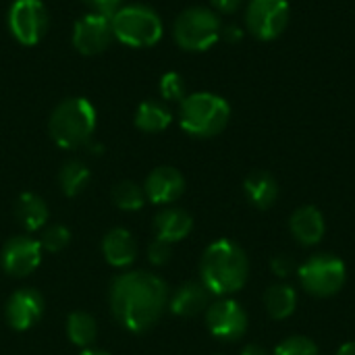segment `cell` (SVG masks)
<instances>
[{
    "label": "cell",
    "mask_w": 355,
    "mask_h": 355,
    "mask_svg": "<svg viewBox=\"0 0 355 355\" xmlns=\"http://www.w3.org/2000/svg\"><path fill=\"white\" fill-rule=\"evenodd\" d=\"M166 283L146 270H129L112 279L108 302L116 322L135 335L148 333L168 306Z\"/></svg>",
    "instance_id": "cell-1"
},
{
    "label": "cell",
    "mask_w": 355,
    "mask_h": 355,
    "mask_svg": "<svg viewBox=\"0 0 355 355\" xmlns=\"http://www.w3.org/2000/svg\"><path fill=\"white\" fill-rule=\"evenodd\" d=\"M250 277V260L241 245L231 239L212 241L200 260V281L216 297L241 291Z\"/></svg>",
    "instance_id": "cell-2"
},
{
    "label": "cell",
    "mask_w": 355,
    "mask_h": 355,
    "mask_svg": "<svg viewBox=\"0 0 355 355\" xmlns=\"http://www.w3.org/2000/svg\"><path fill=\"white\" fill-rule=\"evenodd\" d=\"M96 108L85 98H67L50 114L48 131L58 148L77 150L87 146L96 131Z\"/></svg>",
    "instance_id": "cell-3"
},
{
    "label": "cell",
    "mask_w": 355,
    "mask_h": 355,
    "mask_svg": "<svg viewBox=\"0 0 355 355\" xmlns=\"http://www.w3.org/2000/svg\"><path fill=\"white\" fill-rule=\"evenodd\" d=\"M229 119H231L229 102L212 92L189 94L179 106V125L191 137H200V139L214 137L225 131Z\"/></svg>",
    "instance_id": "cell-4"
},
{
    "label": "cell",
    "mask_w": 355,
    "mask_h": 355,
    "mask_svg": "<svg viewBox=\"0 0 355 355\" xmlns=\"http://www.w3.org/2000/svg\"><path fill=\"white\" fill-rule=\"evenodd\" d=\"M114 37L131 48H150L162 37V21L158 12L146 4H127L112 12Z\"/></svg>",
    "instance_id": "cell-5"
},
{
    "label": "cell",
    "mask_w": 355,
    "mask_h": 355,
    "mask_svg": "<svg viewBox=\"0 0 355 355\" xmlns=\"http://www.w3.org/2000/svg\"><path fill=\"white\" fill-rule=\"evenodd\" d=\"M223 33V23L216 10L206 6L185 8L173 25V37L179 48L187 52H206L210 50Z\"/></svg>",
    "instance_id": "cell-6"
},
{
    "label": "cell",
    "mask_w": 355,
    "mask_h": 355,
    "mask_svg": "<svg viewBox=\"0 0 355 355\" xmlns=\"http://www.w3.org/2000/svg\"><path fill=\"white\" fill-rule=\"evenodd\" d=\"M297 277L306 293L314 297H333L343 289L347 268L345 262L333 254H316L297 268Z\"/></svg>",
    "instance_id": "cell-7"
},
{
    "label": "cell",
    "mask_w": 355,
    "mask_h": 355,
    "mask_svg": "<svg viewBox=\"0 0 355 355\" xmlns=\"http://www.w3.org/2000/svg\"><path fill=\"white\" fill-rule=\"evenodd\" d=\"M287 0H250L245 8V29L260 42H272L289 25Z\"/></svg>",
    "instance_id": "cell-8"
},
{
    "label": "cell",
    "mask_w": 355,
    "mask_h": 355,
    "mask_svg": "<svg viewBox=\"0 0 355 355\" xmlns=\"http://www.w3.org/2000/svg\"><path fill=\"white\" fill-rule=\"evenodd\" d=\"M8 29L19 44H37L48 29L46 4L42 0H15L8 10Z\"/></svg>",
    "instance_id": "cell-9"
},
{
    "label": "cell",
    "mask_w": 355,
    "mask_h": 355,
    "mask_svg": "<svg viewBox=\"0 0 355 355\" xmlns=\"http://www.w3.org/2000/svg\"><path fill=\"white\" fill-rule=\"evenodd\" d=\"M248 312L231 297H220L206 308V327L220 341H237L248 333Z\"/></svg>",
    "instance_id": "cell-10"
},
{
    "label": "cell",
    "mask_w": 355,
    "mask_h": 355,
    "mask_svg": "<svg viewBox=\"0 0 355 355\" xmlns=\"http://www.w3.org/2000/svg\"><path fill=\"white\" fill-rule=\"evenodd\" d=\"M114 37L112 31V12H87L77 19L73 27V46L79 54L96 56L104 52Z\"/></svg>",
    "instance_id": "cell-11"
},
{
    "label": "cell",
    "mask_w": 355,
    "mask_h": 355,
    "mask_svg": "<svg viewBox=\"0 0 355 355\" xmlns=\"http://www.w3.org/2000/svg\"><path fill=\"white\" fill-rule=\"evenodd\" d=\"M42 245L40 239H33L29 235H17L10 237L0 252V266L8 277H29L42 262Z\"/></svg>",
    "instance_id": "cell-12"
},
{
    "label": "cell",
    "mask_w": 355,
    "mask_h": 355,
    "mask_svg": "<svg viewBox=\"0 0 355 355\" xmlns=\"http://www.w3.org/2000/svg\"><path fill=\"white\" fill-rule=\"evenodd\" d=\"M44 297L40 291L31 289V287H23L17 289L4 306V318L8 322V327L12 331H29L31 327H35L42 316H44Z\"/></svg>",
    "instance_id": "cell-13"
},
{
    "label": "cell",
    "mask_w": 355,
    "mask_h": 355,
    "mask_svg": "<svg viewBox=\"0 0 355 355\" xmlns=\"http://www.w3.org/2000/svg\"><path fill=\"white\" fill-rule=\"evenodd\" d=\"M146 198L156 206H168L177 202L185 191V177L175 166L154 168L144 183Z\"/></svg>",
    "instance_id": "cell-14"
},
{
    "label": "cell",
    "mask_w": 355,
    "mask_h": 355,
    "mask_svg": "<svg viewBox=\"0 0 355 355\" xmlns=\"http://www.w3.org/2000/svg\"><path fill=\"white\" fill-rule=\"evenodd\" d=\"M289 231L300 245L304 248L318 245L327 233V220L322 210L312 204L295 208L289 218Z\"/></svg>",
    "instance_id": "cell-15"
},
{
    "label": "cell",
    "mask_w": 355,
    "mask_h": 355,
    "mask_svg": "<svg viewBox=\"0 0 355 355\" xmlns=\"http://www.w3.org/2000/svg\"><path fill=\"white\" fill-rule=\"evenodd\" d=\"M208 306H210V291L202 285V281H187L168 297L171 312L181 318L198 316Z\"/></svg>",
    "instance_id": "cell-16"
},
{
    "label": "cell",
    "mask_w": 355,
    "mask_h": 355,
    "mask_svg": "<svg viewBox=\"0 0 355 355\" xmlns=\"http://www.w3.org/2000/svg\"><path fill=\"white\" fill-rule=\"evenodd\" d=\"M193 229V218L187 210L177 206H166L154 216V233L156 239L177 243L185 239Z\"/></svg>",
    "instance_id": "cell-17"
},
{
    "label": "cell",
    "mask_w": 355,
    "mask_h": 355,
    "mask_svg": "<svg viewBox=\"0 0 355 355\" xmlns=\"http://www.w3.org/2000/svg\"><path fill=\"white\" fill-rule=\"evenodd\" d=\"M102 254L104 260L114 268H127L137 258V243L135 237L127 229H110L102 239Z\"/></svg>",
    "instance_id": "cell-18"
},
{
    "label": "cell",
    "mask_w": 355,
    "mask_h": 355,
    "mask_svg": "<svg viewBox=\"0 0 355 355\" xmlns=\"http://www.w3.org/2000/svg\"><path fill=\"white\" fill-rule=\"evenodd\" d=\"M248 202L258 210H268L279 198V183L268 171H252L243 181Z\"/></svg>",
    "instance_id": "cell-19"
},
{
    "label": "cell",
    "mask_w": 355,
    "mask_h": 355,
    "mask_svg": "<svg viewBox=\"0 0 355 355\" xmlns=\"http://www.w3.org/2000/svg\"><path fill=\"white\" fill-rule=\"evenodd\" d=\"M15 216L25 231L33 233V231H40L46 227L50 212H48V204L40 196L25 191L19 196V200L15 204Z\"/></svg>",
    "instance_id": "cell-20"
},
{
    "label": "cell",
    "mask_w": 355,
    "mask_h": 355,
    "mask_svg": "<svg viewBox=\"0 0 355 355\" xmlns=\"http://www.w3.org/2000/svg\"><path fill=\"white\" fill-rule=\"evenodd\" d=\"M264 308L272 320H287L297 308V293L291 285L279 283L266 289Z\"/></svg>",
    "instance_id": "cell-21"
},
{
    "label": "cell",
    "mask_w": 355,
    "mask_h": 355,
    "mask_svg": "<svg viewBox=\"0 0 355 355\" xmlns=\"http://www.w3.org/2000/svg\"><path fill=\"white\" fill-rule=\"evenodd\" d=\"M173 123V112L166 104L156 100H146L137 106L135 112V127L144 133H160Z\"/></svg>",
    "instance_id": "cell-22"
},
{
    "label": "cell",
    "mask_w": 355,
    "mask_h": 355,
    "mask_svg": "<svg viewBox=\"0 0 355 355\" xmlns=\"http://www.w3.org/2000/svg\"><path fill=\"white\" fill-rule=\"evenodd\" d=\"M67 335L71 339L73 345L81 347V349H89L96 343L98 337V324L96 318L83 310L71 312L67 318Z\"/></svg>",
    "instance_id": "cell-23"
},
{
    "label": "cell",
    "mask_w": 355,
    "mask_h": 355,
    "mask_svg": "<svg viewBox=\"0 0 355 355\" xmlns=\"http://www.w3.org/2000/svg\"><path fill=\"white\" fill-rule=\"evenodd\" d=\"M89 179H92V173L81 160H69L58 171V185L67 198L79 196L87 187Z\"/></svg>",
    "instance_id": "cell-24"
},
{
    "label": "cell",
    "mask_w": 355,
    "mask_h": 355,
    "mask_svg": "<svg viewBox=\"0 0 355 355\" xmlns=\"http://www.w3.org/2000/svg\"><path fill=\"white\" fill-rule=\"evenodd\" d=\"M146 191L133 181H121L112 187V202L125 212H137L146 204Z\"/></svg>",
    "instance_id": "cell-25"
},
{
    "label": "cell",
    "mask_w": 355,
    "mask_h": 355,
    "mask_svg": "<svg viewBox=\"0 0 355 355\" xmlns=\"http://www.w3.org/2000/svg\"><path fill=\"white\" fill-rule=\"evenodd\" d=\"M158 92L162 96L164 102H183L187 96V85L181 73L177 71H168L160 77L158 83Z\"/></svg>",
    "instance_id": "cell-26"
},
{
    "label": "cell",
    "mask_w": 355,
    "mask_h": 355,
    "mask_svg": "<svg viewBox=\"0 0 355 355\" xmlns=\"http://www.w3.org/2000/svg\"><path fill=\"white\" fill-rule=\"evenodd\" d=\"M69 241H71V231L64 225H48V227H44L42 237H40L42 250L50 252V254L62 252L69 245Z\"/></svg>",
    "instance_id": "cell-27"
},
{
    "label": "cell",
    "mask_w": 355,
    "mask_h": 355,
    "mask_svg": "<svg viewBox=\"0 0 355 355\" xmlns=\"http://www.w3.org/2000/svg\"><path fill=\"white\" fill-rule=\"evenodd\" d=\"M272 355H320V352H318V345L310 337L293 335V337L283 339L275 347V354Z\"/></svg>",
    "instance_id": "cell-28"
},
{
    "label": "cell",
    "mask_w": 355,
    "mask_h": 355,
    "mask_svg": "<svg viewBox=\"0 0 355 355\" xmlns=\"http://www.w3.org/2000/svg\"><path fill=\"white\" fill-rule=\"evenodd\" d=\"M171 256H173V243L168 241H162V239H154L150 245H148V260L150 264L154 266H164L171 262Z\"/></svg>",
    "instance_id": "cell-29"
},
{
    "label": "cell",
    "mask_w": 355,
    "mask_h": 355,
    "mask_svg": "<svg viewBox=\"0 0 355 355\" xmlns=\"http://www.w3.org/2000/svg\"><path fill=\"white\" fill-rule=\"evenodd\" d=\"M270 270H272V275H275V277H279V279H287V277H291V275H293L295 264H293V260H291L287 254H279V256L270 258Z\"/></svg>",
    "instance_id": "cell-30"
},
{
    "label": "cell",
    "mask_w": 355,
    "mask_h": 355,
    "mask_svg": "<svg viewBox=\"0 0 355 355\" xmlns=\"http://www.w3.org/2000/svg\"><path fill=\"white\" fill-rule=\"evenodd\" d=\"M210 2H212V6H214L218 12H223V15H233V12L239 10V6H241L243 0H210Z\"/></svg>",
    "instance_id": "cell-31"
},
{
    "label": "cell",
    "mask_w": 355,
    "mask_h": 355,
    "mask_svg": "<svg viewBox=\"0 0 355 355\" xmlns=\"http://www.w3.org/2000/svg\"><path fill=\"white\" fill-rule=\"evenodd\" d=\"M85 2L92 4L98 12H114L123 0H85Z\"/></svg>",
    "instance_id": "cell-32"
},
{
    "label": "cell",
    "mask_w": 355,
    "mask_h": 355,
    "mask_svg": "<svg viewBox=\"0 0 355 355\" xmlns=\"http://www.w3.org/2000/svg\"><path fill=\"white\" fill-rule=\"evenodd\" d=\"M220 37H225L227 42H239L243 37V31H241L239 25H225Z\"/></svg>",
    "instance_id": "cell-33"
},
{
    "label": "cell",
    "mask_w": 355,
    "mask_h": 355,
    "mask_svg": "<svg viewBox=\"0 0 355 355\" xmlns=\"http://www.w3.org/2000/svg\"><path fill=\"white\" fill-rule=\"evenodd\" d=\"M239 355H270L262 345H256V343H250V345H245L243 349H241V354Z\"/></svg>",
    "instance_id": "cell-34"
},
{
    "label": "cell",
    "mask_w": 355,
    "mask_h": 355,
    "mask_svg": "<svg viewBox=\"0 0 355 355\" xmlns=\"http://www.w3.org/2000/svg\"><path fill=\"white\" fill-rule=\"evenodd\" d=\"M337 355H355V341H347L339 347Z\"/></svg>",
    "instance_id": "cell-35"
},
{
    "label": "cell",
    "mask_w": 355,
    "mask_h": 355,
    "mask_svg": "<svg viewBox=\"0 0 355 355\" xmlns=\"http://www.w3.org/2000/svg\"><path fill=\"white\" fill-rule=\"evenodd\" d=\"M81 355H110V354H106V352H102V349H92V347H89V349H83Z\"/></svg>",
    "instance_id": "cell-36"
}]
</instances>
